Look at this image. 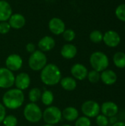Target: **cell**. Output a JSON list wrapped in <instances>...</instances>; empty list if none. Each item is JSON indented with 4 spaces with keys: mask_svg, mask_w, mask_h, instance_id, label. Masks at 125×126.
Masks as SVG:
<instances>
[{
    "mask_svg": "<svg viewBox=\"0 0 125 126\" xmlns=\"http://www.w3.org/2000/svg\"><path fill=\"white\" fill-rule=\"evenodd\" d=\"M77 54V47L71 43H67L64 44L60 49V55L65 59H73Z\"/></svg>",
    "mask_w": 125,
    "mask_h": 126,
    "instance_id": "obj_17",
    "label": "cell"
},
{
    "mask_svg": "<svg viewBox=\"0 0 125 126\" xmlns=\"http://www.w3.org/2000/svg\"><path fill=\"white\" fill-rule=\"evenodd\" d=\"M72 77L77 80H83L87 78L88 71L85 66L82 63H74L71 68Z\"/></svg>",
    "mask_w": 125,
    "mask_h": 126,
    "instance_id": "obj_12",
    "label": "cell"
},
{
    "mask_svg": "<svg viewBox=\"0 0 125 126\" xmlns=\"http://www.w3.org/2000/svg\"><path fill=\"white\" fill-rule=\"evenodd\" d=\"M100 80L105 85H113L117 81V75L113 70L107 69L100 73Z\"/></svg>",
    "mask_w": 125,
    "mask_h": 126,
    "instance_id": "obj_18",
    "label": "cell"
},
{
    "mask_svg": "<svg viewBox=\"0 0 125 126\" xmlns=\"http://www.w3.org/2000/svg\"><path fill=\"white\" fill-rule=\"evenodd\" d=\"M10 29H11V27H10L8 21H1L0 22V34L5 35L10 32Z\"/></svg>",
    "mask_w": 125,
    "mask_h": 126,
    "instance_id": "obj_32",
    "label": "cell"
},
{
    "mask_svg": "<svg viewBox=\"0 0 125 126\" xmlns=\"http://www.w3.org/2000/svg\"><path fill=\"white\" fill-rule=\"evenodd\" d=\"M4 126H16L18 125V119L13 114L6 115L2 121Z\"/></svg>",
    "mask_w": 125,
    "mask_h": 126,
    "instance_id": "obj_27",
    "label": "cell"
},
{
    "mask_svg": "<svg viewBox=\"0 0 125 126\" xmlns=\"http://www.w3.org/2000/svg\"><path fill=\"white\" fill-rule=\"evenodd\" d=\"M24 117L28 122L36 123L41 120L43 112L36 103H29L27 104L24 109Z\"/></svg>",
    "mask_w": 125,
    "mask_h": 126,
    "instance_id": "obj_5",
    "label": "cell"
},
{
    "mask_svg": "<svg viewBox=\"0 0 125 126\" xmlns=\"http://www.w3.org/2000/svg\"><path fill=\"white\" fill-rule=\"evenodd\" d=\"M46 64L47 57L43 52L36 49L30 54L28 59V65L32 71H41Z\"/></svg>",
    "mask_w": 125,
    "mask_h": 126,
    "instance_id": "obj_4",
    "label": "cell"
},
{
    "mask_svg": "<svg viewBox=\"0 0 125 126\" xmlns=\"http://www.w3.org/2000/svg\"><path fill=\"white\" fill-rule=\"evenodd\" d=\"M62 117H63L68 122L75 121L79 117V111L75 107H66L62 111Z\"/></svg>",
    "mask_w": 125,
    "mask_h": 126,
    "instance_id": "obj_20",
    "label": "cell"
},
{
    "mask_svg": "<svg viewBox=\"0 0 125 126\" xmlns=\"http://www.w3.org/2000/svg\"><path fill=\"white\" fill-rule=\"evenodd\" d=\"M6 68L10 69V71L16 72L21 69L23 66V59L18 54H11L7 56L5 60Z\"/></svg>",
    "mask_w": 125,
    "mask_h": 126,
    "instance_id": "obj_9",
    "label": "cell"
},
{
    "mask_svg": "<svg viewBox=\"0 0 125 126\" xmlns=\"http://www.w3.org/2000/svg\"><path fill=\"white\" fill-rule=\"evenodd\" d=\"M41 100L43 105L50 106L54 101V94L49 90H45L43 92H42Z\"/></svg>",
    "mask_w": 125,
    "mask_h": 126,
    "instance_id": "obj_23",
    "label": "cell"
},
{
    "mask_svg": "<svg viewBox=\"0 0 125 126\" xmlns=\"http://www.w3.org/2000/svg\"></svg>",
    "mask_w": 125,
    "mask_h": 126,
    "instance_id": "obj_39",
    "label": "cell"
},
{
    "mask_svg": "<svg viewBox=\"0 0 125 126\" xmlns=\"http://www.w3.org/2000/svg\"><path fill=\"white\" fill-rule=\"evenodd\" d=\"M87 78L91 83H97L100 80V72L96 71V70H91L88 72Z\"/></svg>",
    "mask_w": 125,
    "mask_h": 126,
    "instance_id": "obj_28",
    "label": "cell"
},
{
    "mask_svg": "<svg viewBox=\"0 0 125 126\" xmlns=\"http://www.w3.org/2000/svg\"><path fill=\"white\" fill-rule=\"evenodd\" d=\"M100 111L102 112V114L109 118L116 116L119 112V107L113 101H106L100 106Z\"/></svg>",
    "mask_w": 125,
    "mask_h": 126,
    "instance_id": "obj_14",
    "label": "cell"
},
{
    "mask_svg": "<svg viewBox=\"0 0 125 126\" xmlns=\"http://www.w3.org/2000/svg\"><path fill=\"white\" fill-rule=\"evenodd\" d=\"M43 126H55V125H50V124H46Z\"/></svg>",
    "mask_w": 125,
    "mask_h": 126,
    "instance_id": "obj_37",
    "label": "cell"
},
{
    "mask_svg": "<svg viewBox=\"0 0 125 126\" xmlns=\"http://www.w3.org/2000/svg\"><path fill=\"white\" fill-rule=\"evenodd\" d=\"M89 38L91 42L94 44H99L103 40V33L97 30H93L89 35Z\"/></svg>",
    "mask_w": 125,
    "mask_h": 126,
    "instance_id": "obj_25",
    "label": "cell"
},
{
    "mask_svg": "<svg viewBox=\"0 0 125 126\" xmlns=\"http://www.w3.org/2000/svg\"><path fill=\"white\" fill-rule=\"evenodd\" d=\"M31 83L30 76L26 72H21L15 76L14 85L16 89H18L21 91H24L29 88Z\"/></svg>",
    "mask_w": 125,
    "mask_h": 126,
    "instance_id": "obj_13",
    "label": "cell"
},
{
    "mask_svg": "<svg viewBox=\"0 0 125 126\" xmlns=\"http://www.w3.org/2000/svg\"><path fill=\"white\" fill-rule=\"evenodd\" d=\"M102 41L106 46L113 48L120 44L121 37L117 32L114 30H108L105 34H103Z\"/></svg>",
    "mask_w": 125,
    "mask_h": 126,
    "instance_id": "obj_11",
    "label": "cell"
},
{
    "mask_svg": "<svg viewBox=\"0 0 125 126\" xmlns=\"http://www.w3.org/2000/svg\"><path fill=\"white\" fill-rule=\"evenodd\" d=\"M62 126H71V125H69V124H65V125H63Z\"/></svg>",
    "mask_w": 125,
    "mask_h": 126,
    "instance_id": "obj_38",
    "label": "cell"
},
{
    "mask_svg": "<svg viewBox=\"0 0 125 126\" xmlns=\"http://www.w3.org/2000/svg\"><path fill=\"white\" fill-rule=\"evenodd\" d=\"M42 118L46 124L56 125L62 120V111L58 107L50 106L43 111Z\"/></svg>",
    "mask_w": 125,
    "mask_h": 126,
    "instance_id": "obj_6",
    "label": "cell"
},
{
    "mask_svg": "<svg viewBox=\"0 0 125 126\" xmlns=\"http://www.w3.org/2000/svg\"><path fill=\"white\" fill-rule=\"evenodd\" d=\"M113 61L114 65L119 69L125 68V53L123 52H117L113 55Z\"/></svg>",
    "mask_w": 125,
    "mask_h": 126,
    "instance_id": "obj_22",
    "label": "cell"
},
{
    "mask_svg": "<svg viewBox=\"0 0 125 126\" xmlns=\"http://www.w3.org/2000/svg\"><path fill=\"white\" fill-rule=\"evenodd\" d=\"M15 75L12 71L6 67L0 68V88L10 89L14 85Z\"/></svg>",
    "mask_w": 125,
    "mask_h": 126,
    "instance_id": "obj_8",
    "label": "cell"
},
{
    "mask_svg": "<svg viewBox=\"0 0 125 126\" xmlns=\"http://www.w3.org/2000/svg\"><path fill=\"white\" fill-rule=\"evenodd\" d=\"M48 27L52 34L55 35H62L66 30V24L61 18L58 17H53L49 20L48 23Z\"/></svg>",
    "mask_w": 125,
    "mask_h": 126,
    "instance_id": "obj_10",
    "label": "cell"
},
{
    "mask_svg": "<svg viewBox=\"0 0 125 126\" xmlns=\"http://www.w3.org/2000/svg\"><path fill=\"white\" fill-rule=\"evenodd\" d=\"M40 78L42 83L52 86L58 84L62 78L60 68L54 63H47L41 71Z\"/></svg>",
    "mask_w": 125,
    "mask_h": 126,
    "instance_id": "obj_1",
    "label": "cell"
},
{
    "mask_svg": "<svg viewBox=\"0 0 125 126\" xmlns=\"http://www.w3.org/2000/svg\"><path fill=\"white\" fill-rule=\"evenodd\" d=\"M24 102V94L23 91L14 88L7 90L2 97V104L10 110L20 108Z\"/></svg>",
    "mask_w": 125,
    "mask_h": 126,
    "instance_id": "obj_2",
    "label": "cell"
},
{
    "mask_svg": "<svg viewBox=\"0 0 125 126\" xmlns=\"http://www.w3.org/2000/svg\"><path fill=\"white\" fill-rule=\"evenodd\" d=\"M74 126H91V121L85 116L80 117L75 120Z\"/></svg>",
    "mask_w": 125,
    "mask_h": 126,
    "instance_id": "obj_30",
    "label": "cell"
},
{
    "mask_svg": "<svg viewBox=\"0 0 125 126\" xmlns=\"http://www.w3.org/2000/svg\"><path fill=\"white\" fill-rule=\"evenodd\" d=\"M26 50L27 52L29 53H32L34 52L35 50H36V46L35 44L33 43H28L27 45H26Z\"/></svg>",
    "mask_w": 125,
    "mask_h": 126,
    "instance_id": "obj_34",
    "label": "cell"
},
{
    "mask_svg": "<svg viewBox=\"0 0 125 126\" xmlns=\"http://www.w3.org/2000/svg\"><path fill=\"white\" fill-rule=\"evenodd\" d=\"M81 111L84 116L88 118H94L100 113V106L94 100H86L81 106Z\"/></svg>",
    "mask_w": 125,
    "mask_h": 126,
    "instance_id": "obj_7",
    "label": "cell"
},
{
    "mask_svg": "<svg viewBox=\"0 0 125 126\" xmlns=\"http://www.w3.org/2000/svg\"><path fill=\"white\" fill-rule=\"evenodd\" d=\"M38 47L39 48V50L43 52H49L55 47V40L52 36L45 35L38 41Z\"/></svg>",
    "mask_w": 125,
    "mask_h": 126,
    "instance_id": "obj_16",
    "label": "cell"
},
{
    "mask_svg": "<svg viewBox=\"0 0 125 126\" xmlns=\"http://www.w3.org/2000/svg\"><path fill=\"white\" fill-rule=\"evenodd\" d=\"M112 126H125V123L122 122V121H118L116 123L113 124Z\"/></svg>",
    "mask_w": 125,
    "mask_h": 126,
    "instance_id": "obj_36",
    "label": "cell"
},
{
    "mask_svg": "<svg viewBox=\"0 0 125 126\" xmlns=\"http://www.w3.org/2000/svg\"><path fill=\"white\" fill-rule=\"evenodd\" d=\"M115 14L118 19L125 22V4H121L117 6L115 10Z\"/></svg>",
    "mask_w": 125,
    "mask_h": 126,
    "instance_id": "obj_29",
    "label": "cell"
},
{
    "mask_svg": "<svg viewBox=\"0 0 125 126\" xmlns=\"http://www.w3.org/2000/svg\"><path fill=\"white\" fill-rule=\"evenodd\" d=\"M13 14L10 4L5 0H0V22L7 21Z\"/></svg>",
    "mask_w": 125,
    "mask_h": 126,
    "instance_id": "obj_19",
    "label": "cell"
},
{
    "mask_svg": "<svg viewBox=\"0 0 125 126\" xmlns=\"http://www.w3.org/2000/svg\"><path fill=\"white\" fill-rule=\"evenodd\" d=\"M41 94L42 92L39 88H32L29 90L28 93V98L31 103H35L41 99Z\"/></svg>",
    "mask_w": 125,
    "mask_h": 126,
    "instance_id": "obj_24",
    "label": "cell"
},
{
    "mask_svg": "<svg viewBox=\"0 0 125 126\" xmlns=\"http://www.w3.org/2000/svg\"><path fill=\"white\" fill-rule=\"evenodd\" d=\"M89 61L93 69L99 72L107 69L109 66V58L108 55L101 51L93 52L90 56Z\"/></svg>",
    "mask_w": 125,
    "mask_h": 126,
    "instance_id": "obj_3",
    "label": "cell"
},
{
    "mask_svg": "<svg viewBox=\"0 0 125 126\" xmlns=\"http://www.w3.org/2000/svg\"><path fill=\"white\" fill-rule=\"evenodd\" d=\"M6 116V108L2 103H0V123H2L3 120Z\"/></svg>",
    "mask_w": 125,
    "mask_h": 126,
    "instance_id": "obj_33",
    "label": "cell"
},
{
    "mask_svg": "<svg viewBox=\"0 0 125 126\" xmlns=\"http://www.w3.org/2000/svg\"><path fill=\"white\" fill-rule=\"evenodd\" d=\"M60 86L66 91H74L77 88V80L73 77H65L61 78L60 81Z\"/></svg>",
    "mask_w": 125,
    "mask_h": 126,
    "instance_id": "obj_21",
    "label": "cell"
},
{
    "mask_svg": "<svg viewBox=\"0 0 125 126\" xmlns=\"http://www.w3.org/2000/svg\"><path fill=\"white\" fill-rule=\"evenodd\" d=\"M7 21L11 29L14 30H20L26 24V18L21 13H13Z\"/></svg>",
    "mask_w": 125,
    "mask_h": 126,
    "instance_id": "obj_15",
    "label": "cell"
},
{
    "mask_svg": "<svg viewBox=\"0 0 125 126\" xmlns=\"http://www.w3.org/2000/svg\"><path fill=\"white\" fill-rule=\"evenodd\" d=\"M108 120H109V123H111V124H112V125L114 124V123H116V122H118V119H117V117H116V116L109 117V118H108Z\"/></svg>",
    "mask_w": 125,
    "mask_h": 126,
    "instance_id": "obj_35",
    "label": "cell"
},
{
    "mask_svg": "<svg viewBox=\"0 0 125 126\" xmlns=\"http://www.w3.org/2000/svg\"><path fill=\"white\" fill-rule=\"evenodd\" d=\"M96 123L97 126H108L109 124L108 117L103 114H99L96 117Z\"/></svg>",
    "mask_w": 125,
    "mask_h": 126,
    "instance_id": "obj_31",
    "label": "cell"
},
{
    "mask_svg": "<svg viewBox=\"0 0 125 126\" xmlns=\"http://www.w3.org/2000/svg\"><path fill=\"white\" fill-rule=\"evenodd\" d=\"M62 35L63 39L68 43H71L76 38V33L72 29H66L63 32Z\"/></svg>",
    "mask_w": 125,
    "mask_h": 126,
    "instance_id": "obj_26",
    "label": "cell"
}]
</instances>
